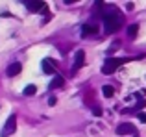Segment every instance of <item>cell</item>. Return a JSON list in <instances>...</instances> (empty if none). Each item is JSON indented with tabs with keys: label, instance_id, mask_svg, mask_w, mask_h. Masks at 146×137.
Instances as JSON below:
<instances>
[{
	"label": "cell",
	"instance_id": "1",
	"mask_svg": "<svg viewBox=\"0 0 146 137\" xmlns=\"http://www.w3.org/2000/svg\"><path fill=\"white\" fill-rule=\"evenodd\" d=\"M122 24V15L117 13V11H109V13L104 15V30L106 33H115Z\"/></svg>",
	"mask_w": 146,
	"mask_h": 137
},
{
	"label": "cell",
	"instance_id": "2",
	"mask_svg": "<svg viewBox=\"0 0 146 137\" xmlns=\"http://www.w3.org/2000/svg\"><path fill=\"white\" fill-rule=\"evenodd\" d=\"M122 63H128V59H126V58H122V59H118V58H109V59H106V63L102 65V72H104V74H113V72L117 70V68L120 67Z\"/></svg>",
	"mask_w": 146,
	"mask_h": 137
},
{
	"label": "cell",
	"instance_id": "3",
	"mask_svg": "<svg viewBox=\"0 0 146 137\" xmlns=\"http://www.w3.org/2000/svg\"><path fill=\"white\" fill-rule=\"evenodd\" d=\"M15 128H17V117L15 115H9L6 120V124H4V130H2V137H7L11 135L15 132Z\"/></svg>",
	"mask_w": 146,
	"mask_h": 137
},
{
	"label": "cell",
	"instance_id": "4",
	"mask_svg": "<svg viewBox=\"0 0 146 137\" xmlns=\"http://www.w3.org/2000/svg\"><path fill=\"white\" fill-rule=\"evenodd\" d=\"M83 63H85V52L78 50V52H76V58H74V65H72V72L80 70V68L83 67Z\"/></svg>",
	"mask_w": 146,
	"mask_h": 137
},
{
	"label": "cell",
	"instance_id": "5",
	"mask_svg": "<svg viewBox=\"0 0 146 137\" xmlns=\"http://www.w3.org/2000/svg\"><path fill=\"white\" fill-rule=\"evenodd\" d=\"M117 134L118 135H128V134H135L137 135V132H135V126H133V124L124 122V124H120V126L117 128Z\"/></svg>",
	"mask_w": 146,
	"mask_h": 137
},
{
	"label": "cell",
	"instance_id": "6",
	"mask_svg": "<svg viewBox=\"0 0 146 137\" xmlns=\"http://www.w3.org/2000/svg\"><path fill=\"white\" fill-rule=\"evenodd\" d=\"M26 4V7H28L30 11H41V9H46V4L44 2H41V0H33V2H24Z\"/></svg>",
	"mask_w": 146,
	"mask_h": 137
},
{
	"label": "cell",
	"instance_id": "7",
	"mask_svg": "<svg viewBox=\"0 0 146 137\" xmlns=\"http://www.w3.org/2000/svg\"><path fill=\"white\" fill-rule=\"evenodd\" d=\"M21 70H22V65H21L19 61H15V63H9V65H7L6 74H7V76H17Z\"/></svg>",
	"mask_w": 146,
	"mask_h": 137
},
{
	"label": "cell",
	"instance_id": "8",
	"mask_svg": "<svg viewBox=\"0 0 146 137\" xmlns=\"http://www.w3.org/2000/svg\"><path fill=\"white\" fill-rule=\"evenodd\" d=\"M98 32V28L94 24H83L82 26V35L83 37H89V35H94Z\"/></svg>",
	"mask_w": 146,
	"mask_h": 137
},
{
	"label": "cell",
	"instance_id": "9",
	"mask_svg": "<svg viewBox=\"0 0 146 137\" xmlns=\"http://www.w3.org/2000/svg\"><path fill=\"white\" fill-rule=\"evenodd\" d=\"M43 70L46 72V74H52L54 70H56V65H54V59H43Z\"/></svg>",
	"mask_w": 146,
	"mask_h": 137
},
{
	"label": "cell",
	"instance_id": "10",
	"mask_svg": "<svg viewBox=\"0 0 146 137\" xmlns=\"http://www.w3.org/2000/svg\"><path fill=\"white\" fill-rule=\"evenodd\" d=\"M137 32H139V24H129L128 26V37H129V39H135Z\"/></svg>",
	"mask_w": 146,
	"mask_h": 137
},
{
	"label": "cell",
	"instance_id": "11",
	"mask_svg": "<svg viewBox=\"0 0 146 137\" xmlns=\"http://www.w3.org/2000/svg\"><path fill=\"white\" fill-rule=\"evenodd\" d=\"M63 83H65V80L61 78V76H56V78L50 82V85H48V87H50V89H56V87H61Z\"/></svg>",
	"mask_w": 146,
	"mask_h": 137
},
{
	"label": "cell",
	"instance_id": "12",
	"mask_svg": "<svg viewBox=\"0 0 146 137\" xmlns=\"http://www.w3.org/2000/svg\"><path fill=\"white\" fill-rule=\"evenodd\" d=\"M102 93H104V96L111 98V96H113V94H115V89H113V87H111V85H104V87H102Z\"/></svg>",
	"mask_w": 146,
	"mask_h": 137
},
{
	"label": "cell",
	"instance_id": "13",
	"mask_svg": "<svg viewBox=\"0 0 146 137\" xmlns=\"http://www.w3.org/2000/svg\"><path fill=\"white\" fill-rule=\"evenodd\" d=\"M35 91H37L35 85H26V87H24V94H26V96H32V94H35Z\"/></svg>",
	"mask_w": 146,
	"mask_h": 137
},
{
	"label": "cell",
	"instance_id": "14",
	"mask_svg": "<svg viewBox=\"0 0 146 137\" xmlns=\"http://www.w3.org/2000/svg\"><path fill=\"white\" fill-rule=\"evenodd\" d=\"M137 117H139V120H141V122H146V113H143V111H141Z\"/></svg>",
	"mask_w": 146,
	"mask_h": 137
},
{
	"label": "cell",
	"instance_id": "15",
	"mask_svg": "<svg viewBox=\"0 0 146 137\" xmlns=\"http://www.w3.org/2000/svg\"><path fill=\"white\" fill-rule=\"evenodd\" d=\"M94 115H102V109H100V108H94Z\"/></svg>",
	"mask_w": 146,
	"mask_h": 137
}]
</instances>
